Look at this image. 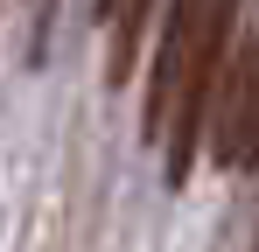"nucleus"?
<instances>
[{
  "label": "nucleus",
  "instance_id": "nucleus-1",
  "mask_svg": "<svg viewBox=\"0 0 259 252\" xmlns=\"http://www.w3.org/2000/svg\"><path fill=\"white\" fill-rule=\"evenodd\" d=\"M231 21L238 0H175L154 70H147V98H140V126L147 140L168 147V182H189V168L203 154V112L224 77V49H231Z\"/></svg>",
  "mask_w": 259,
  "mask_h": 252
},
{
  "label": "nucleus",
  "instance_id": "nucleus-2",
  "mask_svg": "<svg viewBox=\"0 0 259 252\" xmlns=\"http://www.w3.org/2000/svg\"><path fill=\"white\" fill-rule=\"evenodd\" d=\"M210 161L224 168H252L259 161V42L238 49L217 77V133H210Z\"/></svg>",
  "mask_w": 259,
  "mask_h": 252
},
{
  "label": "nucleus",
  "instance_id": "nucleus-3",
  "mask_svg": "<svg viewBox=\"0 0 259 252\" xmlns=\"http://www.w3.org/2000/svg\"><path fill=\"white\" fill-rule=\"evenodd\" d=\"M252 252H259V245H252Z\"/></svg>",
  "mask_w": 259,
  "mask_h": 252
}]
</instances>
